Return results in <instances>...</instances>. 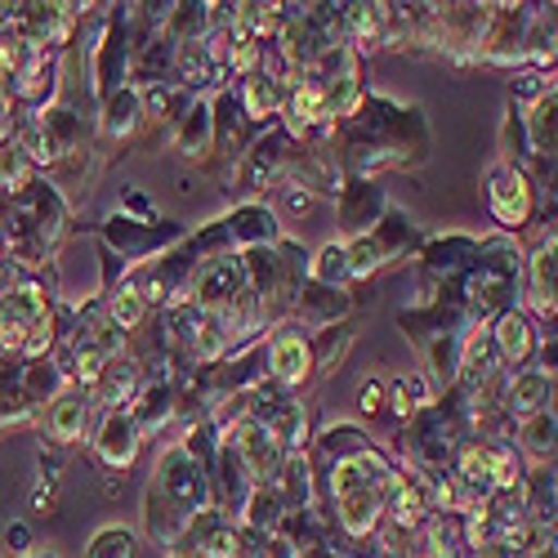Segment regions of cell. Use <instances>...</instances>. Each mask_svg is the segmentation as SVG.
I'll return each instance as SVG.
<instances>
[{"label":"cell","mask_w":558,"mask_h":558,"mask_svg":"<svg viewBox=\"0 0 558 558\" xmlns=\"http://www.w3.org/2000/svg\"><path fill=\"white\" fill-rule=\"evenodd\" d=\"M153 492L161 500H170L179 514L197 519L206 509V478L197 470V460L183 451V447H170L161 460H157V478H153Z\"/></svg>","instance_id":"cell-1"},{"label":"cell","mask_w":558,"mask_h":558,"mask_svg":"<svg viewBox=\"0 0 558 558\" xmlns=\"http://www.w3.org/2000/svg\"><path fill=\"white\" fill-rule=\"evenodd\" d=\"M40 317H50V300L40 287H10L0 295V349L23 353L27 336Z\"/></svg>","instance_id":"cell-2"},{"label":"cell","mask_w":558,"mask_h":558,"mask_svg":"<svg viewBox=\"0 0 558 558\" xmlns=\"http://www.w3.org/2000/svg\"><path fill=\"white\" fill-rule=\"evenodd\" d=\"M232 456L242 460V470H246V478L259 487L264 478L272 483V474H277V464H282V442H277V434L264 425V421H242L238 425V438H232Z\"/></svg>","instance_id":"cell-3"},{"label":"cell","mask_w":558,"mask_h":558,"mask_svg":"<svg viewBox=\"0 0 558 558\" xmlns=\"http://www.w3.org/2000/svg\"><path fill=\"white\" fill-rule=\"evenodd\" d=\"M389 487H393V478H389V483H362V487L340 492V496H336L340 527H344L349 536H371V532H376V523H380V514H385V500H389Z\"/></svg>","instance_id":"cell-4"},{"label":"cell","mask_w":558,"mask_h":558,"mask_svg":"<svg viewBox=\"0 0 558 558\" xmlns=\"http://www.w3.org/2000/svg\"><path fill=\"white\" fill-rule=\"evenodd\" d=\"M121 331L112 327V322L104 317V322H95V327H89L81 340H76V380L81 385H95L99 376H104V366L121 353Z\"/></svg>","instance_id":"cell-5"},{"label":"cell","mask_w":558,"mask_h":558,"mask_svg":"<svg viewBox=\"0 0 558 558\" xmlns=\"http://www.w3.org/2000/svg\"><path fill=\"white\" fill-rule=\"evenodd\" d=\"M492 215L505 223V228H523L527 215H532V189H527V179L514 170V166H500L492 174Z\"/></svg>","instance_id":"cell-6"},{"label":"cell","mask_w":558,"mask_h":558,"mask_svg":"<svg viewBox=\"0 0 558 558\" xmlns=\"http://www.w3.org/2000/svg\"><path fill=\"white\" fill-rule=\"evenodd\" d=\"M268 371H272V380L277 385H287V389H300L308 380V371H313V353H308V340L300 331H282L272 340L268 349Z\"/></svg>","instance_id":"cell-7"},{"label":"cell","mask_w":558,"mask_h":558,"mask_svg":"<svg viewBox=\"0 0 558 558\" xmlns=\"http://www.w3.org/2000/svg\"><path fill=\"white\" fill-rule=\"evenodd\" d=\"M85 425H89V398L76 393V389L59 393L50 402V411H45V434H50V442L68 447V442H76L85 434Z\"/></svg>","instance_id":"cell-8"},{"label":"cell","mask_w":558,"mask_h":558,"mask_svg":"<svg viewBox=\"0 0 558 558\" xmlns=\"http://www.w3.org/2000/svg\"><path fill=\"white\" fill-rule=\"evenodd\" d=\"M138 425L130 421V411H108V421L99 429V456L104 464H112V470H125V464H134L138 456Z\"/></svg>","instance_id":"cell-9"},{"label":"cell","mask_w":558,"mask_h":558,"mask_svg":"<svg viewBox=\"0 0 558 558\" xmlns=\"http://www.w3.org/2000/svg\"><path fill=\"white\" fill-rule=\"evenodd\" d=\"M549 393H554V376H549V371H523V376H514V380L505 385V411L519 415V421H527V415L545 411Z\"/></svg>","instance_id":"cell-10"},{"label":"cell","mask_w":558,"mask_h":558,"mask_svg":"<svg viewBox=\"0 0 558 558\" xmlns=\"http://www.w3.org/2000/svg\"><path fill=\"white\" fill-rule=\"evenodd\" d=\"M554 255H558V242H554V232L536 246L532 255V291H527V304L541 313V317H554Z\"/></svg>","instance_id":"cell-11"},{"label":"cell","mask_w":558,"mask_h":558,"mask_svg":"<svg viewBox=\"0 0 558 558\" xmlns=\"http://www.w3.org/2000/svg\"><path fill=\"white\" fill-rule=\"evenodd\" d=\"M456 487H460L464 496H478V500H487V496L496 492V470H492V451H487V447H464V451H460Z\"/></svg>","instance_id":"cell-12"},{"label":"cell","mask_w":558,"mask_h":558,"mask_svg":"<svg viewBox=\"0 0 558 558\" xmlns=\"http://www.w3.org/2000/svg\"><path fill=\"white\" fill-rule=\"evenodd\" d=\"M134 393H138V366L112 357V362L104 366V376L95 380V398H99L108 411H121V402H130Z\"/></svg>","instance_id":"cell-13"},{"label":"cell","mask_w":558,"mask_h":558,"mask_svg":"<svg viewBox=\"0 0 558 558\" xmlns=\"http://www.w3.org/2000/svg\"><path fill=\"white\" fill-rule=\"evenodd\" d=\"M492 344H496V357L500 362H527L532 353V327H527V317L523 313H505L496 322V331H492Z\"/></svg>","instance_id":"cell-14"},{"label":"cell","mask_w":558,"mask_h":558,"mask_svg":"<svg viewBox=\"0 0 558 558\" xmlns=\"http://www.w3.org/2000/svg\"><path fill=\"white\" fill-rule=\"evenodd\" d=\"M287 121H291V130L295 134H304L308 125H317V121H331V112H327V89H322L317 81H300L295 85V95H291V104H287Z\"/></svg>","instance_id":"cell-15"},{"label":"cell","mask_w":558,"mask_h":558,"mask_svg":"<svg viewBox=\"0 0 558 558\" xmlns=\"http://www.w3.org/2000/svg\"><path fill=\"white\" fill-rule=\"evenodd\" d=\"M242 104L251 117H272L277 108H282V81H277L272 72H251L246 85H242Z\"/></svg>","instance_id":"cell-16"},{"label":"cell","mask_w":558,"mask_h":558,"mask_svg":"<svg viewBox=\"0 0 558 558\" xmlns=\"http://www.w3.org/2000/svg\"><path fill=\"white\" fill-rule=\"evenodd\" d=\"M282 514H287V505H282V496H277L272 487H251L246 509H242V523H246V527L272 532L277 523H282Z\"/></svg>","instance_id":"cell-17"},{"label":"cell","mask_w":558,"mask_h":558,"mask_svg":"<svg viewBox=\"0 0 558 558\" xmlns=\"http://www.w3.org/2000/svg\"><path fill=\"white\" fill-rule=\"evenodd\" d=\"M138 117H144V104H138V89H121V95H112V99H108V108H104V130H108L112 138H130V134H134V125H138Z\"/></svg>","instance_id":"cell-18"},{"label":"cell","mask_w":558,"mask_h":558,"mask_svg":"<svg viewBox=\"0 0 558 558\" xmlns=\"http://www.w3.org/2000/svg\"><path fill=\"white\" fill-rule=\"evenodd\" d=\"M272 483H277L272 492L282 496V505H308V464H304V456H282Z\"/></svg>","instance_id":"cell-19"},{"label":"cell","mask_w":558,"mask_h":558,"mask_svg":"<svg viewBox=\"0 0 558 558\" xmlns=\"http://www.w3.org/2000/svg\"><path fill=\"white\" fill-rule=\"evenodd\" d=\"M144 313H148V300H144V291H138V287H121L117 295H112V304H108V322H112V327L125 336V331H134L138 327V322H144Z\"/></svg>","instance_id":"cell-20"},{"label":"cell","mask_w":558,"mask_h":558,"mask_svg":"<svg viewBox=\"0 0 558 558\" xmlns=\"http://www.w3.org/2000/svg\"><path fill=\"white\" fill-rule=\"evenodd\" d=\"M349 27L362 50H376L385 40V5H349Z\"/></svg>","instance_id":"cell-21"},{"label":"cell","mask_w":558,"mask_h":558,"mask_svg":"<svg viewBox=\"0 0 558 558\" xmlns=\"http://www.w3.org/2000/svg\"><path fill=\"white\" fill-rule=\"evenodd\" d=\"M27 179H32V157L14 138H5V144H0V189L19 193V189H27Z\"/></svg>","instance_id":"cell-22"},{"label":"cell","mask_w":558,"mask_h":558,"mask_svg":"<svg viewBox=\"0 0 558 558\" xmlns=\"http://www.w3.org/2000/svg\"><path fill=\"white\" fill-rule=\"evenodd\" d=\"M523 447L536 456V460H549L554 456V411H536L523 421Z\"/></svg>","instance_id":"cell-23"},{"label":"cell","mask_w":558,"mask_h":558,"mask_svg":"<svg viewBox=\"0 0 558 558\" xmlns=\"http://www.w3.org/2000/svg\"><path fill=\"white\" fill-rule=\"evenodd\" d=\"M170 411H174V393L161 385V389H148V393H144V402H138V411L130 415V421L138 425V434H144V429H153V425H166Z\"/></svg>","instance_id":"cell-24"},{"label":"cell","mask_w":558,"mask_h":558,"mask_svg":"<svg viewBox=\"0 0 558 558\" xmlns=\"http://www.w3.org/2000/svg\"><path fill=\"white\" fill-rule=\"evenodd\" d=\"M313 277L322 287H336V282H349V246L331 242V246H322L317 264H313Z\"/></svg>","instance_id":"cell-25"},{"label":"cell","mask_w":558,"mask_h":558,"mask_svg":"<svg viewBox=\"0 0 558 558\" xmlns=\"http://www.w3.org/2000/svg\"><path fill=\"white\" fill-rule=\"evenodd\" d=\"M532 148H536V157L554 153V89L541 95L532 108Z\"/></svg>","instance_id":"cell-26"},{"label":"cell","mask_w":558,"mask_h":558,"mask_svg":"<svg viewBox=\"0 0 558 558\" xmlns=\"http://www.w3.org/2000/svg\"><path fill=\"white\" fill-rule=\"evenodd\" d=\"M85 558H134V532L125 527H104L95 541H89Z\"/></svg>","instance_id":"cell-27"},{"label":"cell","mask_w":558,"mask_h":558,"mask_svg":"<svg viewBox=\"0 0 558 558\" xmlns=\"http://www.w3.org/2000/svg\"><path fill=\"white\" fill-rule=\"evenodd\" d=\"M202 554L206 558H242V536L232 527H215L206 541H202Z\"/></svg>","instance_id":"cell-28"},{"label":"cell","mask_w":558,"mask_h":558,"mask_svg":"<svg viewBox=\"0 0 558 558\" xmlns=\"http://www.w3.org/2000/svg\"><path fill=\"white\" fill-rule=\"evenodd\" d=\"M429 402V385L421 380V376H411V380H398L393 385V407L407 415V411H415V407H425Z\"/></svg>","instance_id":"cell-29"},{"label":"cell","mask_w":558,"mask_h":558,"mask_svg":"<svg viewBox=\"0 0 558 558\" xmlns=\"http://www.w3.org/2000/svg\"><path fill=\"white\" fill-rule=\"evenodd\" d=\"M385 259H380V246L371 242V238H362L357 246H349V277H366L371 268H380Z\"/></svg>","instance_id":"cell-30"},{"label":"cell","mask_w":558,"mask_h":558,"mask_svg":"<svg viewBox=\"0 0 558 558\" xmlns=\"http://www.w3.org/2000/svg\"><path fill=\"white\" fill-rule=\"evenodd\" d=\"M206 130H210V125H206V108H193L189 121H183L179 144H183V148H193V138H197V153H202V148H206Z\"/></svg>","instance_id":"cell-31"},{"label":"cell","mask_w":558,"mask_h":558,"mask_svg":"<svg viewBox=\"0 0 558 558\" xmlns=\"http://www.w3.org/2000/svg\"><path fill=\"white\" fill-rule=\"evenodd\" d=\"M19 54H23V45L0 40V85L14 81V72H19Z\"/></svg>","instance_id":"cell-32"},{"label":"cell","mask_w":558,"mask_h":558,"mask_svg":"<svg viewBox=\"0 0 558 558\" xmlns=\"http://www.w3.org/2000/svg\"><path fill=\"white\" fill-rule=\"evenodd\" d=\"M532 549H523V545H483V549H474V558H527Z\"/></svg>","instance_id":"cell-33"},{"label":"cell","mask_w":558,"mask_h":558,"mask_svg":"<svg viewBox=\"0 0 558 558\" xmlns=\"http://www.w3.org/2000/svg\"><path fill=\"white\" fill-rule=\"evenodd\" d=\"M357 407H362V411H376V407H380V385H366L362 398H357Z\"/></svg>","instance_id":"cell-34"},{"label":"cell","mask_w":558,"mask_h":558,"mask_svg":"<svg viewBox=\"0 0 558 558\" xmlns=\"http://www.w3.org/2000/svg\"><path fill=\"white\" fill-rule=\"evenodd\" d=\"M10 545L14 549H27V527H10Z\"/></svg>","instance_id":"cell-35"},{"label":"cell","mask_w":558,"mask_h":558,"mask_svg":"<svg viewBox=\"0 0 558 558\" xmlns=\"http://www.w3.org/2000/svg\"><path fill=\"white\" fill-rule=\"evenodd\" d=\"M272 558H295V549H291V541H272Z\"/></svg>","instance_id":"cell-36"},{"label":"cell","mask_w":558,"mask_h":558,"mask_svg":"<svg viewBox=\"0 0 558 558\" xmlns=\"http://www.w3.org/2000/svg\"><path fill=\"white\" fill-rule=\"evenodd\" d=\"M0 112H5V89H0Z\"/></svg>","instance_id":"cell-37"},{"label":"cell","mask_w":558,"mask_h":558,"mask_svg":"<svg viewBox=\"0 0 558 558\" xmlns=\"http://www.w3.org/2000/svg\"><path fill=\"white\" fill-rule=\"evenodd\" d=\"M36 558H54V554H36Z\"/></svg>","instance_id":"cell-38"}]
</instances>
